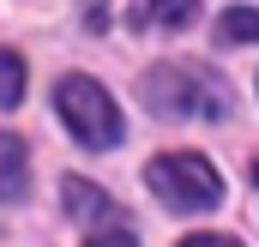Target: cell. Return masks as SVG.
Returning a JSON list of instances; mask_svg holds the SVG:
<instances>
[{"label": "cell", "mask_w": 259, "mask_h": 247, "mask_svg": "<svg viewBox=\"0 0 259 247\" xmlns=\"http://www.w3.org/2000/svg\"><path fill=\"white\" fill-rule=\"evenodd\" d=\"M139 97L151 115H169V121H223L229 115V91L205 72V66H151L139 78Z\"/></svg>", "instance_id": "1"}, {"label": "cell", "mask_w": 259, "mask_h": 247, "mask_svg": "<svg viewBox=\"0 0 259 247\" xmlns=\"http://www.w3.org/2000/svg\"><path fill=\"white\" fill-rule=\"evenodd\" d=\"M55 109H61L66 133H72L78 145H91V151L121 145V109H115V97H109L91 72H66L61 85H55Z\"/></svg>", "instance_id": "2"}, {"label": "cell", "mask_w": 259, "mask_h": 247, "mask_svg": "<svg viewBox=\"0 0 259 247\" xmlns=\"http://www.w3.org/2000/svg\"><path fill=\"white\" fill-rule=\"evenodd\" d=\"M145 181H151V193L163 205H175V211H205V205L223 199V175L199 151H163V157H151Z\"/></svg>", "instance_id": "3"}, {"label": "cell", "mask_w": 259, "mask_h": 247, "mask_svg": "<svg viewBox=\"0 0 259 247\" xmlns=\"http://www.w3.org/2000/svg\"><path fill=\"white\" fill-rule=\"evenodd\" d=\"M30 187V169H24V145L12 133H0V199H18Z\"/></svg>", "instance_id": "4"}, {"label": "cell", "mask_w": 259, "mask_h": 247, "mask_svg": "<svg viewBox=\"0 0 259 247\" xmlns=\"http://www.w3.org/2000/svg\"><path fill=\"white\" fill-rule=\"evenodd\" d=\"M61 199H66V211H72V217H84V223L115 217V199H109V193H97L91 181H66V187H61Z\"/></svg>", "instance_id": "5"}, {"label": "cell", "mask_w": 259, "mask_h": 247, "mask_svg": "<svg viewBox=\"0 0 259 247\" xmlns=\"http://www.w3.org/2000/svg\"><path fill=\"white\" fill-rule=\"evenodd\" d=\"M217 43H259V12L253 6H229L217 18Z\"/></svg>", "instance_id": "6"}, {"label": "cell", "mask_w": 259, "mask_h": 247, "mask_svg": "<svg viewBox=\"0 0 259 247\" xmlns=\"http://www.w3.org/2000/svg\"><path fill=\"white\" fill-rule=\"evenodd\" d=\"M145 12H151L163 30H181V24L199 18V0H145Z\"/></svg>", "instance_id": "7"}, {"label": "cell", "mask_w": 259, "mask_h": 247, "mask_svg": "<svg viewBox=\"0 0 259 247\" xmlns=\"http://www.w3.org/2000/svg\"><path fill=\"white\" fill-rule=\"evenodd\" d=\"M18 97H24V61L0 49V109H12Z\"/></svg>", "instance_id": "8"}, {"label": "cell", "mask_w": 259, "mask_h": 247, "mask_svg": "<svg viewBox=\"0 0 259 247\" xmlns=\"http://www.w3.org/2000/svg\"><path fill=\"white\" fill-rule=\"evenodd\" d=\"M84 247H139V241H133L121 223H103V229H91V241H84Z\"/></svg>", "instance_id": "9"}, {"label": "cell", "mask_w": 259, "mask_h": 247, "mask_svg": "<svg viewBox=\"0 0 259 247\" xmlns=\"http://www.w3.org/2000/svg\"><path fill=\"white\" fill-rule=\"evenodd\" d=\"M84 30H109V0H84Z\"/></svg>", "instance_id": "10"}, {"label": "cell", "mask_w": 259, "mask_h": 247, "mask_svg": "<svg viewBox=\"0 0 259 247\" xmlns=\"http://www.w3.org/2000/svg\"><path fill=\"white\" fill-rule=\"evenodd\" d=\"M181 247H241V241H235V235H187Z\"/></svg>", "instance_id": "11"}, {"label": "cell", "mask_w": 259, "mask_h": 247, "mask_svg": "<svg viewBox=\"0 0 259 247\" xmlns=\"http://www.w3.org/2000/svg\"><path fill=\"white\" fill-rule=\"evenodd\" d=\"M253 181H259V163H253Z\"/></svg>", "instance_id": "12"}]
</instances>
